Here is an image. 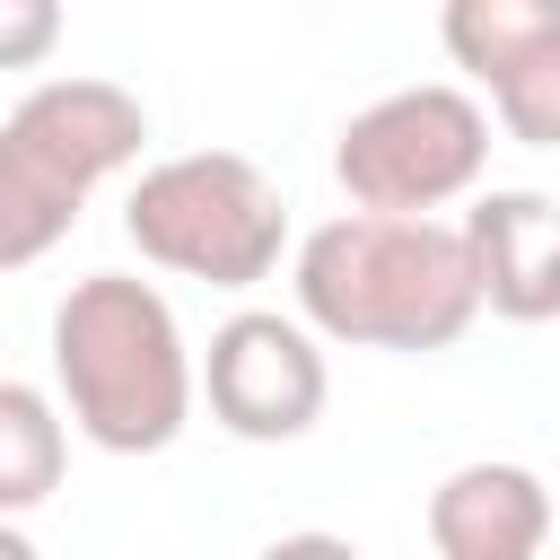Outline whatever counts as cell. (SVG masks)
Returning a JSON list of instances; mask_svg holds the SVG:
<instances>
[{
	"label": "cell",
	"mask_w": 560,
	"mask_h": 560,
	"mask_svg": "<svg viewBox=\"0 0 560 560\" xmlns=\"http://www.w3.org/2000/svg\"><path fill=\"white\" fill-rule=\"evenodd\" d=\"M0 131L26 140V149H35L52 175H70L79 192H96L105 175H122V166L140 158L149 114H140V96L114 88V79H44V88H26V96L9 105Z\"/></svg>",
	"instance_id": "8"
},
{
	"label": "cell",
	"mask_w": 560,
	"mask_h": 560,
	"mask_svg": "<svg viewBox=\"0 0 560 560\" xmlns=\"http://www.w3.org/2000/svg\"><path fill=\"white\" fill-rule=\"evenodd\" d=\"M79 210H88V192H79L70 175H52L26 140L0 131V271L44 262V254L79 228Z\"/></svg>",
	"instance_id": "11"
},
{
	"label": "cell",
	"mask_w": 560,
	"mask_h": 560,
	"mask_svg": "<svg viewBox=\"0 0 560 560\" xmlns=\"http://www.w3.org/2000/svg\"><path fill=\"white\" fill-rule=\"evenodd\" d=\"M490 166V114L481 96L420 79L394 88L376 105H359L332 140V175L350 192V210L368 219H438L446 201H464Z\"/></svg>",
	"instance_id": "4"
},
{
	"label": "cell",
	"mask_w": 560,
	"mask_h": 560,
	"mask_svg": "<svg viewBox=\"0 0 560 560\" xmlns=\"http://www.w3.org/2000/svg\"><path fill=\"white\" fill-rule=\"evenodd\" d=\"M472 289L499 324H560V201L534 184H490L464 219Z\"/></svg>",
	"instance_id": "7"
},
{
	"label": "cell",
	"mask_w": 560,
	"mask_h": 560,
	"mask_svg": "<svg viewBox=\"0 0 560 560\" xmlns=\"http://www.w3.org/2000/svg\"><path fill=\"white\" fill-rule=\"evenodd\" d=\"M52 385L61 420L105 455H166L201 402L175 306L131 271H88L52 306Z\"/></svg>",
	"instance_id": "2"
},
{
	"label": "cell",
	"mask_w": 560,
	"mask_h": 560,
	"mask_svg": "<svg viewBox=\"0 0 560 560\" xmlns=\"http://www.w3.org/2000/svg\"><path fill=\"white\" fill-rule=\"evenodd\" d=\"M70 472V420L44 385L0 376V516L18 525L26 508H44Z\"/></svg>",
	"instance_id": "10"
},
{
	"label": "cell",
	"mask_w": 560,
	"mask_h": 560,
	"mask_svg": "<svg viewBox=\"0 0 560 560\" xmlns=\"http://www.w3.org/2000/svg\"><path fill=\"white\" fill-rule=\"evenodd\" d=\"M0 560H44V551L26 542V525H9V516H0Z\"/></svg>",
	"instance_id": "14"
},
{
	"label": "cell",
	"mask_w": 560,
	"mask_h": 560,
	"mask_svg": "<svg viewBox=\"0 0 560 560\" xmlns=\"http://www.w3.org/2000/svg\"><path fill=\"white\" fill-rule=\"evenodd\" d=\"M254 560H368L350 534H324V525H306V534H280V542H262Z\"/></svg>",
	"instance_id": "13"
},
{
	"label": "cell",
	"mask_w": 560,
	"mask_h": 560,
	"mask_svg": "<svg viewBox=\"0 0 560 560\" xmlns=\"http://www.w3.org/2000/svg\"><path fill=\"white\" fill-rule=\"evenodd\" d=\"M551 525H560V508H551L542 472H525L508 455L455 464L429 490V542H438V560H542Z\"/></svg>",
	"instance_id": "9"
},
{
	"label": "cell",
	"mask_w": 560,
	"mask_h": 560,
	"mask_svg": "<svg viewBox=\"0 0 560 560\" xmlns=\"http://www.w3.org/2000/svg\"><path fill=\"white\" fill-rule=\"evenodd\" d=\"M201 394H210V420L245 446H289L324 420V394H332V368H324V341L298 324V315H271V306H245L210 332L201 350Z\"/></svg>",
	"instance_id": "5"
},
{
	"label": "cell",
	"mask_w": 560,
	"mask_h": 560,
	"mask_svg": "<svg viewBox=\"0 0 560 560\" xmlns=\"http://www.w3.org/2000/svg\"><path fill=\"white\" fill-rule=\"evenodd\" d=\"M438 35L516 149H560V0H455Z\"/></svg>",
	"instance_id": "6"
},
{
	"label": "cell",
	"mask_w": 560,
	"mask_h": 560,
	"mask_svg": "<svg viewBox=\"0 0 560 560\" xmlns=\"http://www.w3.org/2000/svg\"><path fill=\"white\" fill-rule=\"evenodd\" d=\"M122 236L158 271H184V280H210V289H254V280L280 271L289 201L245 149H184V158H158L131 184Z\"/></svg>",
	"instance_id": "3"
},
{
	"label": "cell",
	"mask_w": 560,
	"mask_h": 560,
	"mask_svg": "<svg viewBox=\"0 0 560 560\" xmlns=\"http://www.w3.org/2000/svg\"><path fill=\"white\" fill-rule=\"evenodd\" d=\"M61 44V9L52 0H0V70H44Z\"/></svg>",
	"instance_id": "12"
},
{
	"label": "cell",
	"mask_w": 560,
	"mask_h": 560,
	"mask_svg": "<svg viewBox=\"0 0 560 560\" xmlns=\"http://www.w3.org/2000/svg\"><path fill=\"white\" fill-rule=\"evenodd\" d=\"M289 289H298V324L315 341H350V350H455L481 315L455 219L341 210L298 236Z\"/></svg>",
	"instance_id": "1"
}]
</instances>
